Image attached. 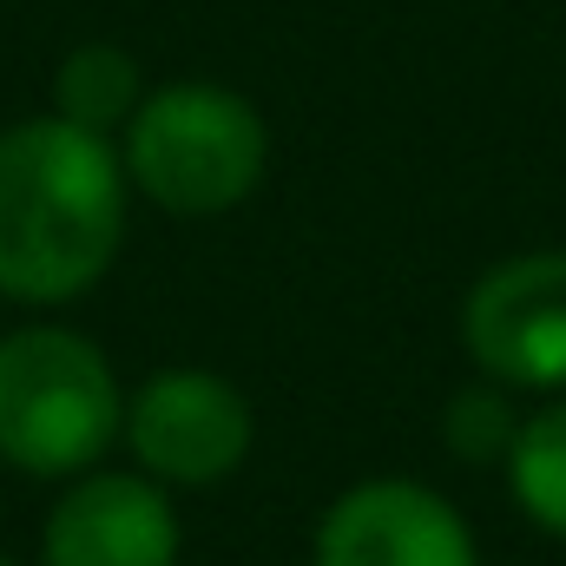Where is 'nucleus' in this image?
Returning a JSON list of instances; mask_svg holds the SVG:
<instances>
[{
  "instance_id": "nucleus-1",
  "label": "nucleus",
  "mask_w": 566,
  "mask_h": 566,
  "mask_svg": "<svg viewBox=\"0 0 566 566\" xmlns=\"http://www.w3.org/2000/svg\"><path fill=\"white\" fill-rule=\"evenodd\" d=\"M126 238V165L99 133L27 119L0 133V296L66 303Z\"/></svg>"
},
{
  "instance_id": "nucleus-2",
  "label": "nucleus",
  "mask_w": 566,
  "mask_h": 566,
  "mask_svg": "<svg viewBox=\"0 0 566 566\" xmlns=\"http://www.w3.org/2000/svg\"><path fill=\"white\" fill-rule=\"evenodd\" d=\"M271 133L258 106L211 80H178L145 93L126 119V171L171 218H218L244 205L264 178Z\"/></svg>"
},
{
  "instance_id": "nucleus-3",
  "label": "nucleus",
  "mask_w": 566,
  "mask_h": 566,
  "mask_svg": "<svg viewBox=\"0 0 566 566\" xmlns=\"http://www.w3.org/2000/svg\"><path fill=\"white\" fill-rule=\"evenodd\" d=\"M126 428L106 356L73 329L0 336V461L27 474H80Z\"/></svg>"
},
{
  "instance_id": "nucleus-4",
  "label": "nucleus",
  "mask_w": 566,
  "mask_h": 566,
  "mask_svg": "<svg viewBox=\"0 0 566 566\" xmlns=\"http://www.w3.org/2000/svg\"><path fill=\"white\" fill-rule=\"evenodd\" d=\"M461 343L501 389H566V251L494 264L461 303Z\"/></svg>"
},
{
  "instance_id": "nucleus-5",
  "label": "nucleus",
  "mask_w": 566,
  "mask_h": 566,
  "mask_svg": "<svg viewBox=\"0 0 566 566\" xmlns=\"http://www.w3.org/2000/svg\"><path fill=\"white\" fill-rule=\"evenodd\" d=\"M126 441L139 468H151V481L211 488L251 454V402L211 369H165L133 396Z\"/></svg>"
},
{
  "instance_id": "nucleus-6",
  "label": "nucleus",
  "mask_w": 566,
  "mask_h": 566,
  "mask_svg": "<svg viewBox=\"0 0 566 566\" xmlns=\"http://www.w3.org/2000/svg\"><path fill=\"white\" fill-rule=\"evenodd\" d=\"M316 566H481L468 521L416 481H363L349 488L323 527Z\"/></svg>"
},
{
  "instance_id": "nucleus-7",
  "label": "nucleus",
  "mask_w": 566,
  "mask_h": 566,
  "mask_svg": "<svg viewBox=\"0 0 566 566\" xmlns=\"http://www.w3.org/2000/svg\"><path fill=\"white\" fill-rule=\"evenodd\" d=\"M46 566H178L171 501L145 474H86L46 521Z\"/></svg>"
},
{
  "instance_id": "nucleus-8",
  "label": "nucleus",
  "mask_w": 566,
  "mask_h": 566,
  "mask_svg": "<svg viewBox=\"0 0 566 566\" xmlns=\"http://www.w3.org/2000/svg\"><path fill=\"white\" fill-rule=\"evenodd\" d=\"M145 86H139V60L126 53V46H73L66 60H60V73H53V106H60V119L66 126H80V133H113V126H126L133 113H139Z\"/></svg>"
},
{
  "instance_id": "nucleus-9",
  "label": "nucleus",
  "mask_w": 566,
  "mask_h": 566,
  "mask_svg": "<svg viewBox=\"0 0 566 566\" xmlns=\"http://www.w3.org/2000/svg\"><path fill=\"white\" fill-rule=\"evenodd\" d=\"M501 468H507V488H514L521 514H527L541 534L566 541V402L527 416Z\"/></svg>"
},
{
  "instance_id": "nucleus-10",
  "label": "nucleus",
  "mask_w": 566,
  "mask_h": 566,
  "mask_svg": "<svg viewBox=\"0 0 566 566\" xmlns=\"http://www.w3.org/2000/svg\"><path fill=\"white\" fill-rule=\"evenodd\" d=\"M448 448L461 454V461H507V448H514V434H521V416H514V402L501 396V382L494 389H461L454 402H448Z\"/></svg>"
},
{
  "instance_id": "nucleus-11",
  "label": "nucleus",
  "mask_w": 566,
  "mask_h": 566,
  "mask_svg": "<svg viewBox=\"0 0 566 566\" xmlns=\"http://www.w3.org/2000/svg\"><path fill=\"white\" fill-rule=\"evenodd\" d=\"M0 566H13V560H0Z\"/></svg>"
}]
</instances>
